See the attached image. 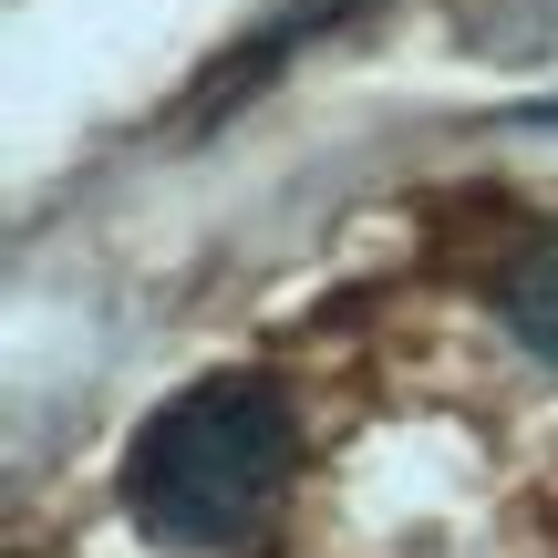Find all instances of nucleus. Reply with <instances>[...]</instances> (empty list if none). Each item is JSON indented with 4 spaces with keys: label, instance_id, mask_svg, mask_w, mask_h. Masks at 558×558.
Wrapping results in <instances>:
<instances>
[{
    "label": "nucleus",
    "instance_id": "3",
    "mask_svg": "<svg viewBox=\"0 0 558 558\" xmlns=\"http://www.w3.org/2000/svg\"><path fill=\"white\" fill-rule=\"evenodd\" d=\"M548 124H558V104H548Z\"/></svg>",
    "mask_w": 558,
    "mask_h": 558
},
{
    "label": "nucleus",
    "instance_id": "2",
    "mask_svg": "<svg viewBox=\"0 0 558 558\" xmlns=\"http://www.w3.org/2000/svg\"><path fill=\"white\" fill-rule=\"evenodd\" d=\"M486 311L507 320V341H518L527 362H548V373H558V228H538V239H518L497 259Z\"/></svg>",
    "mask_w": 558,
    "mask_h": 558
},
{
    "label": "nucleus",
    "instance_id": "1",
    "mask_svg": "<svg viewBox=\"0 0 558 558\" xmlns=\"http://www.w3.org/2000/svg\"><path fill=\"white\" fill-rule=\"evenodd\" d=\"M300 476V414L269 373H197L124 445V518L177 558H228L279 518Z\"/></svg>",
    "mask_w": 558,
    "mask_h": 558
}]
</instances>
